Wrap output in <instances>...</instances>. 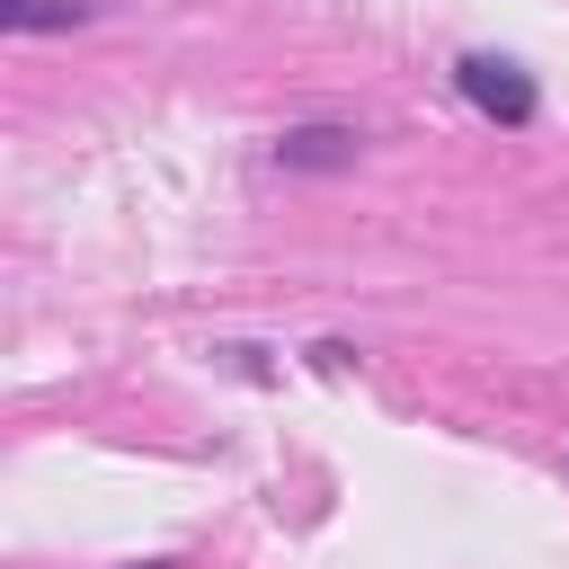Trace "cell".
<instances>
[{"mask_svg":"<svg viewBox=\"0 0 569 569\" xmlns=\"http://www.w3.org/2000/svg\"><path fill=\"white\" fill-rule=\"evenodd\" d=\"M453 89H462L489 124H507V133H525V124L542 116L533 71H525V62H507V53H462V62H453Z\"/></svg>","mask_w":569,"mask_h":569,"instance_id":"1","label":"cell"},{"mask_svg":"<svg viewBox=\"0 0 569 569\" xmlns=\"http://www.w3.org/2000/svg\"><path fill=\"white\" fill-rule=\"evenodd\" d=\"M365 133L356 124H284L276 133V169H356Z\"/></svg>","mask_w":569,"mask_h":569,"instance_id":"2","label":"cell"},{"mask_svg":"<svg viewBox=\"0 0 569 569\" xmlns=\"http://www.w3.org/2000/svg\"><path fill=\"white\" fill-rule=\"evenodd\" d=\"M98 0H0V27L9 36H44V27H89Z\"/></svg>","mask_w":569,"mask_h":569,"instance_id":"3","label":"cell"},{"mask_svg":"<svg viewBox=\"0 0 569 569\" xmlns=\"http://www.w3.org/2000/svg\"><path fill=\"white\" fill-rule=\"evenodd\" d=\"M142 569H178V560H142Z\"/></svg>","mask_w":569,"mask_h":569,"instance_id":"4","label":"cell"}]
</instances>
